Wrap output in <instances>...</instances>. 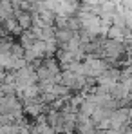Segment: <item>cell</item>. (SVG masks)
<instances>
[{
	"mask_svg": "<svg viewBox=\"0 0 132 134\" xmlns=\"http://www.w3.org/2000/svg\"><path fill=\"white\" fill-rule=\"evenodd\" d=\"M18 22H20V25H24V27H29V25H31V16L25 15V13H20V15H18Z\"/></svg>",
	"mask_w": 132,
	"mask_h": 134,
	"instance_id": "6da1fadb",
	"label": "cell"
}]
</instances>
